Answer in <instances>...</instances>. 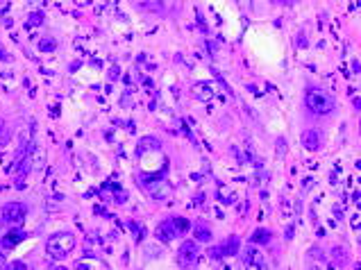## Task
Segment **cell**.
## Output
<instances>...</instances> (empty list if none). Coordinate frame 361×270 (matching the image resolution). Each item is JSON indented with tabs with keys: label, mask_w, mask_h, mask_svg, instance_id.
Returning a JSON list of instances; mask_svg holds the SVG:
<instances>
[{
	"label": "cell",
	"mask_w": 361,
	"mask_h": 270,
	"mask_svg": "<svg viewBox=\"0 0 361 270\" xmlns=\"http://www.w3.org/2000/svg\"><path fill=\"white\" fill-rule=\"evenodd\" d=\"M304 105H307V109L311 114H316V116H327V114L334 112L336 102H334V98H331L327 91H323V89H309L307 93H304Z\"/></svg>",
	"instance_id": "cell-1"
},
{
	"label": "cell",
	"mask_w": 361,
	"mask_h": 270,
	"mask_svg": "<svg viewBox=\"0 0 361 270\" xmlns=\"http://www.w3.org/2000/svg\"><path fill=\"white\" fill-rule=\"evenodd\" d=\"M73 250H75V234H71V232L53 234L46 243V252L53 259H66Z\"/></svg>",
	"instance_id": "cell-2"
},
{
	"label": "cell",
	"mask_w": 361,
	"mask_h": 270,
	"mask_svg": "<svg viewBox=\"0 0 361 270\" xmlns=\"http://www.w3.org/2000/svg\"><path fill=\"white\" fill-rule=\"evenodd\" d=\"M146 188H148V193L152 195L154 200H168L173 195V186L168 184L166 177H148V182H146Z\"/></svg>",
	"instance_id": "cell-3"
},
{
	"label": "cell",
	"mask_w": 361,
	"mask_h": 270,
	"mask_svg": "<svg viewBox=\"0 0 361 270\" xmlns=\"http://www.w3.org/2000/svg\"><path fill=\"white\" fill-rule=\"evenodd\" d=\"M25 213H28V209L21 202H7L2 207V218H5L7 223H21L25 218Z\"/></svg>",
	"instance_id": "cell-4"
},
{
	"label": "cell",
	"mask_w": 361,
	"mask_h": 270,
	"mask_svg": "<svg viewBox=\"0 0 361 270\" xmlns=\"http://www.w3.org/2000/svg\"><path fill=\"white\" fill-rule=\"evenodd\" d=\"M198 254H200V250H198V241H184L182 247H180V264L182 266L196 264Z\"/></svg>",
	"instance_id": "cell-5"
},
{
	"label": "cell",
	"mask_w": 361,
	"mask_h": 270,
	"mask_svg": "<svg viewBox=\"0 0 361 270\" xmlns=\"http://www.w3.org/2000/svg\"><path fill=\"white\" fill-rule=\"evenodd\" d=\"M302 146H304V150H309V152H316L320 146H323V139H320V132L318 129H304L300 136Z\"/></svg>",
	"instance_id": "cell-6"
},
{
	"label": "cell",
	"mask_w": 361,
	"mask_h": 270,
	"mask_svg": "<svg viewBox=\"0 0 361 270\" xmlns=\"http://www.w3.org/2000/svg\"><path fill=\"white\" fill-rule=\"evenodd\" d=\"M243 264L250 266V268H264V257H261V252L252 245L245 250V254H243Z\"/></svg>",
	"instance_id": "cell-7"
},
{
	"label": "cell",
	"mask_w": 361,
	"mask_h": 270,
	"mask_svg": "<svg viewBox=\"0 0 361 270\" xmlns=\"http://www.w3.org/2000/svg\"><path fill=\"white\" fill-rule=\"evenodd\" d=\"M220 247V257H234V254H239V247H241V241H239L237 236H230Z\"/></svg>",
	"instance_id": "cell-8"
},
{
	"label": "cell",
	"mask_w": 361,
	"mask_h": 270,
	"mask_svg": "<svg viewBox=\"0 0 361 270\" xmlns=\"http://www.w3.org/2000/svg\"><path fill=\"white\" fill-rule=\"evenodd\" d=\"M178 236V232H175V227L171 225V220L168 223H159V227H157V239L159 241H173Z\"/></svg>",
	"instance_id": "cell-9"
},
{
	"label": "cell",
	"mask_w": 361,
	"mask_h": 270,
	"mask_svg": "<svg viewBox=\"0 0 361 270\" xmlns=\"http://www.w3.org/2000/svg\"><path fill=\"white\" fill-rule=\"evenodd\" d=\"M23 239H25V234L21 232V229H12V232L7 234V239H2V243H0V245H2V247H14L16 243L23 241Z\"/></svg>",
	"instance_id": "cell-10"
},
{
	"label": "cell",
	"mask_w": 361,
	"mask_h": 270,
	"mask_svg": "<svg viewBox=\"0 0 361 270\" xmlns=\"http://www.w3.org/2000/svg\"><path fill=\"white\" fill-rule=\"evenodd\" d=\"M250 241H252V245H266V243H271V232L268 229H255Z\"/></svg>",
	"instance_id": "cell-11"
},
{
	"label": "cell",
	"mask_w": 361,
	"mask_h": 270,
	"mask_svg": "<svg viewBox=\"0 0 361 270\" xmlns=\"http://www.w3.org/2000/svg\"><path fill=\"white\" fill-rule=\"evenodd\" d=\"M193 95H196L198 100H205V102H207V100H211L216 93L211 91L209 84H196V87H193Z\"/></svg>",
	"instance_id": "cell-12"
},
{
	"label": "cell",
	"mask_w": 361,
	"mask_h": 270,
	"mask_svg": "<svg viewBox=\"0 0 361 270\" xmlns=\"http://www.w3.org/2000/svg\"><path fill=\"white\" fill-rule=\"evenodd\" d=\"M171 225L175 227V232H178V236H182V234H186L191 229V223L186 220V218H182V216H173L171 218Z\"/></svg>",
	"instance_id": "cell-13"
},
{
	"label": "cell",
	"mask_w": 361,
	"mask_h": 270,
	"mask_svg": "<svg viewBox=\"0 0 361 270\" xmlns=\"http://www.w3.org/2000/svg\"><path fill=\"white\" fill-rule=\"evenodd\" d=\"M193 234H196L198 243H209L211 241V229H209L207 225H198V227L193 229Z\"/></svg>",
	"instance_id": "cell-14"
},
{
	"label": "cell",
	"mask_w": 361,
	"mask_h": 270,
	"mask_svg": "<svg viewBox=\"0 0 361 270\" xmlns=\"http://www.w3.org/2000/svg\"><path fill=\"white\" fill-rule=\"evenodd\" d=\"M330 259L334 261V264L343 266L345 261H348V252H345V247H334V250L330 252Z\"/></svg>",
	"instance_id": "cell-15"
},
{
	"label": "cell",
	"mask_w": 361,
	"mask_h": 270,
	"mask_svg": "<svg viewBox=\"0 0 361 270\" xmlns=\"http://www.w3.org/2000/svg\"><path fill=\"white\" fill-rule=\"evenodd\" d=\"M39 50L41 53H53V50H57V41H55L53 36H43L41 41H39Z\"/></svg>",
	"instance_id": "cell-16"
},
{
	"label": "cell",
	"mask_w": 361,
	"mask_h": 270,
	"mask_svg": "<svg viewBox=\"0 0 361 270\" xmlns=\"http://www.w3.org/2000/svg\"><path fill=\"white\" fill-rule=\"evenodd\" d=\"M75 268H105V264L98 261V259H82V261L75 264Z\"/></svg>",
	"instance_id": "cell-17"
},
{
	"label": "cell",
	"mask_w": 361,
	"mask_h": 270,
	"mask_svg": "<svg viewBox=\"0 0 361 270\" xmlns=\"http://www.w3.org/2000/svg\"><path fill=\"white\" fill-rule=\"evenodd\" d=\"M30 23H32V25L43 23V14H41V12H32V14H30Z\"/></svg>",
	"instance_id": "cell-18"
},
{
	"label": "cell",
	"mask_w": 361,
	"mask_h": 270,
	"mask_svg": "<svg viewBox=\"0 0 361 270\" xmlns=\"http://www.w3.org/2000/svg\"><path fill=\"white\" fill-rule=\"evenodd\" d=\"M5 141H7V127L5 123H0V146H5Z\"/></svg>",
	"instance_id": "cell-19"
},
{
	"label": "cell",
	"mask_w": 361,
	"mask_h": 270,
	"mask_svg": "<svg viewBox=\"0 0 361 270\" xmlns=\"http://www.w3.org/2000/svg\"><path fill=\"white\" fill-rule=\"evenodd\" d=\"M209 257H211V259H220V247H211V250H209Z\"/></svg>",
	"instance_id": "cell-20"
},
{
	"label": "cell",
	"mask_w": 361,
	"mask_h": 270,
	"mask_svg": "<svg viewBox=\"0 0 361 270\" xmlns=\"http://www.w3.org/2000/svg\"><path fill=\"white\" fill-rule=\"evenodd\" d=\"M9 268H16V270H18V268H21V270H23V268H28V266H25V264H23V261H14V264H12V266H9Z\"/></svg>",
	"instance_id": "cell-21"
},
{
	"label": "cell",
	"mask_w": 361,
	"mask_h": 270,
	"mask_svg": "<svg viewBox=\"0 0 361 270\" xmlns=\"http://www.w3.org/2000/svg\"><path fill=\"white\" fill-rule=\"evenodd\" d=\"M109 77H112V80H116V77H119V68H114V71L109 73Z\"/></svg>",
	"instance_id": "cell-22"
},
{
	"label": "cell",
	"mask_w": 361,
	"mask_h": 270,
	"mask_svg": "<svg viewBox=\"0 0 361 270\" xmlns=\"http://www.w3.org/2000/svg\"><path fill=\"white\" fill-rule=\"evenodd\" d=\"M5 266H7L5 264V254H0V268H5Z\"/></svg>",
	"instance_id": "cell-23"
},
{
	"label": "cell",
	"mask_w": 361,
	"mask_h": 270,
	"mask_svg": "<svg viewBox=\"0 0 361 270\" xmlns=\"http://www.w3.org/2000/svg\"><path fill=\"white\" fill-rule=\"evenodd\" d=\"M282 2H284V5H296L298 0H282Z\"/></svg>",
	"instance_id": "cell-24"
},
{
	"label": "cell",
	"mask_w": 361,
	"mask_h": 270,
	"mask_svg": "<svg viewBox=\"0 0 361 270\" xmlns=\"http://www.w3.org/2000/svg\"><path fill=\"white\" fill-rule=\"evenodd\" d=\"M2 7H7V0H0V9H2Z\"/></svg>",
	"instance_id": "cell-25"
}]
</instances>
